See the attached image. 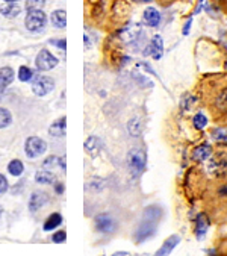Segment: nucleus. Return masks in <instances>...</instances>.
<instances>
[{
	"label": "nucleus",
	"instance_id": "1",
	"mask_svg": "<svg viewBox=\"0 0 227 256\" xmlns=\"http://www.w3.org/2000/svg\"><path fill=\"white\" fill-rule=\"evenodd\" d=\"M127 165H129L132 176L136 177L143 175L147 165V153L143 149H132L127 153Z\"/></svg>",
	"mask_w": 227,
	"mask_h": 256
},
{
	"label": "nucleus",
	"instance_id": "2",
	"mask_svg": "<svg viewBox=\"0 0 227 256\" xmlns=\"http://www.w3.org/2000/svg\"><path fill=\"white\" fill-rule=\"evenodd\" d=\"M47 24V16L42 9H32L27 11L24 19V26L29 32H41Z\"/></svg>",
	"mask_w": 227,
	"mask_h": 256
},
{
	"label": "nucleus",
	"instance_id": "3",
	"mask_svg": "<svg viewBox=\"0 0 227 256\" xmlns=\"http://www.w3.org/2000/svg\"><path fill=\"white\" fill-rule=\"evenodd\" d=\"M208 170L212 176L215 177H224L227 176V153L226 152H217L214 156L209 158Z\"/></svg>",
	"mask_w": 227,
	"mask_h": 256
},
{
	"label": "nucleus",
	"instance_id": "4",
	"mask_svg": "<svg viewBox=\"0 0 227 256\" xmlns=\"http://www.w3.org/2000/svg\"><path fill=\"white\" fill-rule=\"evenodd\" d=\"M47 150V144L44 139H41L39 137H29L24 143V152L27 155V158L35 159L38 156L44 155Z\"/></svg>",
	"mask_w": 227,
	"mask_h": 256
},
{
	"label": "nucleus",
	"instance_id": "5",
	"mask_svg": "<svg viewBox=\"0 0 227 256\" xmlns=\"http://www.w3.org/2000/svg\"><path fill=\"white\" fill-rule=\"evenodd\" d=\"M212 111L217 116H227V83L221 85L212 97Z\"/></svg>",
	"mask_w": 227,
	"mask_h": 256
},
{
	"label": "nucleus",
	"instance_id": "6",
	"mask_svg": "<svg viewBox=\"0 0 227 256\" xmlns=\"http://www.w3.org/2000/svg\"><path fill=\"white\" fill-rule=\"evenodd\" d=\"M53 88H55V80L50 76H42V75L35 76L34 83H32V91L35 96L42 97V96L49 94Z\"/></svg>",
	"mask_w": 227,
	"mask_h": 256
},
{
	"label": "nucleus",
	"instance_id": "7",
	"mask_svg": "<svg viewBox=\"0 0 227 256\" xmlns=\"http://www.w3.org/2000/svg\"><path fill=\"white\" fill-rule=\"evenodd\" d=\"M58 58L53 56L47 49H42L38 55H37V59H35V65L39 72H49V70L55 68L58 65Z\"/></svg>",
	"mask_w": 227,
	"mask_h": 256
},
{
	"label": "nucleus",
	"instance_id": "8",
	"mask_svg": "<svg viewBox=\"0 0 227 256\" xmlns=\"http://www.w3.org/2000/svg\"><path fill=\"white\" fill-rule=\"evenodd\" d=\"M144 56H151L154 61H159L164 55V41H162V37L161 35H154L150 42L146 46L144 52H143Z\"/></svg>",
	"mask_w": 227,
	"mask_h": 256
},
{
	"label": "nucleus",
	"instance_id": "9",
	"mask_svg": "<svg viewBox=\"0 0 227 256\" xmlns=\"http://www.w3.org/2000/svg\"><path fill=\"white\" fill-rule=\"evenodd\" d=\"M154 234H156V223L147 218H143V221L138 226V229L135 231V241L136 243H144L146 239L151 238Z\"/></svg>",
	"mask_w": 227,
	"mask_h": 256
},
{
	"label": "nucleus",
	"instance_id": "10",
	"mask_svg": "<svg viewBox=\"0 0 227 256\" xmlns=\"http://www.w3.org/2000/svg\"><path fill=\"white\" fill-rule=\"evenodd\" d=\"M95 231L100 234H112L117 229V221L114 220L109 214H98L94 218Z\"/></svg>",
	"mask_w": 227,
	"mask_h": 256
},
{
	"label": "nucleus",
	"instance_id": "11",
	"mask_svg": "<svg viewBox=\"0 0 227 256\" xmlns=\"http://www.w3.org/2000/svg\"><path fill=\"white\" fill-rule=\"evenodd\" d=\"M209 226H210V220L206 214H198L197 218H195V229H194V234H195V238L198 241H202L208 231H209Z\"/></svg>",
	"mask_w": 227,
	"mask_h": 256
},
{
	"label": "nucleus",
	"instance_id": "12",
	"mask_svg": "<svg viewBox=\"0 0 227 256\" xmlns=\"http://www.w3.org/2000/svg\"><path fill=\"white\" fill-rule=\"evenodd\" d=\"M212 153H214V149H212V146L208 144V143H203V144L197 146V147L192 150L191 158H192V161H195V162H205V161H208V159L210 158Z\"/></svg>",
	"mask_w": 227,
	"mask_h": 256
},
{
	"label": "nucleus",
	"instance_id": "13",
	"mask_svg": "<svg viewBox=\"0 0 227 256\" xmlns=\"http://www.w3.org/2000/svg\"><path fill=\"white\" fill-rule=\"evenodd\" d=\"M131 12V6L129 3L126 2V0H115L112 5V17L121 21L124 19H127V16H129Z\"/></svg>",
	"mask_w": 227,
	"mask_h": 256
},
{
	"label": "nucleus",
	"instance_id": "14",
	"mask_svg": "<svg viewBox=\"0 0 227 256\" xmlns=\"http://www.w3.org/2000/svg\"><path fill=\"white\" fill-rule=\"evenodd\" d=\"M143 20L147 26L150 27H158L161 24V20H162V16L161 12L156 9L154 6H149L144 9L143 12Z\"/></svg>",
	"mask_w": 227,
	"mask_h": 256
},
{
	"label": "nucleus",
	"instance_id": "15",
	"mask_svg": "<svg viewBox=\"0 0 227 256\" xmlns=\"http://www.w3.org/2000/svg\"><path fill=\"white\" fill-rule=\"evenodd\" d=\"M47 202H49V196L46 193L35 191L31 196V198H29V211L31 212H37V211H39L42 206H44Z\"/></svg>",
	"mask_w": 227,
	"mask_h": 256
},
{
	"label": "nucleus",
	"instance_id": "16",
	"mask_svg": "<svg viewBox=\"0 0 227 256\" xmlns=\"http://www.w3.org/2000/svg\"><path fill=\"white\" fill-rule=\"evenodd\" d=\"M180 235H171V236H168L165 241H164V244L161 246V249L156 252V255L158 256H164V255H170L171 253L180 243Z\"/></svg>",
	"mask_w": 227,
	"mask_h": 256
},
{
	"label": "nucleus",
	"instance_id": "17",
	"mask_svg": "<svg viewBox=\"0 0 227 256\" xmlns=\"http://www.w3.org/2000/svg\"><path fill=\"white\" fill-rule=\"evenodd\" d=\"M102 146H103V143L100 141V138L90 137L87 141H85V152H87L88 155H91V156H97L102 150Z\"/></svg>",
	"mask_w": 227,
	"mask_h": 256
},
{
	"label": "nucleus",
	"instance_id": "18",
	"mask_svg": "<svg viewBox=\"0 0 227 256\" xmlns=\"http://www.w3.org/2000/svg\"><path fill=\"white\" fill-rule=\"evenodd\" d=\"M65 132H67V118L65 117H61L59 120H56L50 127H49V134L52 137H65Z\"/></svg>",
	"mask_w": 227,
	"mask_h": 256
},
{
	"label": "nucleus",
	"instance_id": "19",
	"mask_svg": "<svg viewBox=\"0 0 227 256\" xmlns=\"http://www.w3.org/2000/svg\"><path fill=\"white\" fill-rule=\"evenodd\" d=\"M61 167V170L65 173V156H61V158H58V156H49V158L44 159V162H42V168H47V170H53V168H58Z\"/></svg>",
	"mask_w": 227,
	"mask_h": 256
},
{
	"label": "nucleus",
	"instance_id": "20",
	"mask_svg": "<svg viewBox=\"0 0 227 256\" xmlns=\"http://www.w3.org/2000/svg\"><path fill=\"white\" fill-rule=\"evenodd\" d=\"M50 20H52V24L55 27H59V29H65L67 26V12L64 9H56L52 12L50 16Z\"/></svg>",
	"mask_w": 227,
	"mask_h": 256
},
{
	"label": "nucleus",
	"instance_id": "21",
	"mask_svg": "<svg viewBox=\"0 0 227 256\" xmlns=\"http://www.w3.org/2000/svg\"><path fill=\"white\" fill-rule=\"evenodd\" d=\"M210 138L220 146H227V126L215 127L210 131Z\"/></svg>",
	"mask_w": 227,
	"mask_h": 256
},
{
	"label": "nucleus",
	"instance_id": "22",
	"mask_svg": "<svg viewBox=\"0 0 227 256\" xmlns=\"http://www.w3.org/2000/svg\"><path fill=\"white\" fill-rule=\"evenodd\" d=\"M21 12V8L17 3H6L0 6V14L6 19H16L19 14Z\"/></svg>",
	"mask_w": 227,
	"mask_h": 256
},
{
	"label": "nucleus",
	"instance_id": "23",
	"mask_svg": "<svg viewBox=\"0 0 227 256\" xmlns=\"http://www.w3.org/2000/svg\"><path fill=\"white\" fill-rule=\"evenodd\" d=\"M127 132H129V135L132 137H139L141 134H143V121H141L138 117L135 118H131L129 121H127Z\"/></svg>",
	"mask_w": 227,
	"mask_h": 256
},
{
	"label": "nucleus",
	"instance_id": "24",
	"mask_svg": "<svg viewBox=\"0 0 227 256\" xmlns=\"http://www.w3.org/2000/svg\"><path fill=\"white\" fill-rule=\"evenodd\" d=\"M14 80V70L11 67L0 68V88H6Z\"/></svg>",
	"mask_w": 227,
	"mask_h": 256
},
{
	"label": "nucleus",
	"instance_id": "25",
	"mask_svg": "<svg viewBox=\"0 0 227 256\" xmlns=\"http://www.w3.org/2000/svg\"><path fill=\"white\" fill-rule=\"evenodd\" d=\"M62 224V216L61 214H58V212H55V214H52V216H49V218L46 220V223H44V231L47 232V231H55V229H58V227Z\"/></svg>",
	"mask_w": 227,
	"mask_h": 256
},
{
	"label": "nucleus",
	"instance_id": "26",
	"mask_svg": "<svg viewBox=\"0 0 227 256\" xmlns=\"http://www.w3.org/2000/svg\"><path fill=\"white\" fill-rule=\"evenodd\" d=\"M35 180L38 183H46V185H50V183H55V173L52 172V170H39V172H37L35 175Z\"/></svg>",
	"mask_w": 227,
	"mask_h": 256
},
{
	"label": "nucleus",
	"instance_id": "27",
	"mask_svg": "<svg viewBox=\"0 0 227 256\" xmlns=\"http://www.w3.org/2000/svg\"><path fill=\"white\" fill-rule=\"evenodd\" d=\"M161 217H162V209L159 206H156V205H151L144 211V218H147L150 221L158 223L161 220Z\"/></svg>",
	"mask_w": 227,
	"mask_h": 256
},
{
	"label": "nucleus",
	"instance_id": "28",
	"mask_svg": "<svg viewBox=\"0 0 227 256\" xmlns=\"http://www.w3.org/2000/svg\"><path fill=\"white\" fill-rule=\"evenodd\" d=\"M8 172L12 176H21L23 172H24V165L20 159H14L8 164Z\"/></svg>",
	"mask_w": 227,
	"mask_h": 256
},
{
	"label": "nucleus",
	"instance_id": "29",
	"mask_svg": "<svg viewBox=\"0 0 227 256\" xmlns=\"http://www.w3.org/2000/svg\"><path fill=\"white\" fill-rule=\"evenodd\" d=\"M192 126L195 127L197 131H203L205 127L208 126V117L205 116L203 112H197L195 116L192 117Z\"/></svg>",
	"mask_w": 227,
	"mask_h": 256
},
{
	"label": "nucleus",
	"instance_id": "30",
	"mask_svg": "<svg viewBox=\"0 0 227 256\" xmlns=\"http://www.w3.org/2000/svg\"><path fill=\"white\" fill-rule=\"evenodd\" d=\"M12 121V116L11 112L5 108H0V129H3V127H8Z\"/></svg>",
	"mask_w": 227,
	"mask_h": 256
},
{
	"label": "nucleus",
	"instance_id": "31",
	"mask_svg": "<svg viewBox=\"0 0 227 256\" xmlns=\"http://www.w3.org/2000/svg\"><path fill=\"white\" fill-rule=\"evenodd\" d=\"M32 78H34V72H32L29 67H26V65L20 67V70H19V79L21 82H29Z\"/></svg>",
	"mask_w": 227,
	"mask_h": 256
},
{
	"label": "nucleus",
	"instance_id": "32",
	"mask_svg": "<svg viewBox=\"0 0 227 256\" xmlns=\"http://www.w3.org/2000/svg\"><path fill=\"white\" fill-rule=\"evenodd\" d=\"M47 0H26V11H32V9H42L46 6Z\"/></svg>",
	"mask_w": 227,
	"mask_h": 256
},
{
	"label": "nucleus",
	"instance_id": "33",
	"mask_svg": "<svg viewBox=\"0 0 227 256\" xmlns=\"http://www.w3.org/2000/svg\"><path fill=\"white\" fill-rule=\"evenodd\" d=\"M195 103V98L192 97V96H189V94H185L182 97V102H180V105H182V108L185 109V111H188V109H191V106Z\"/></svg>",
	"mask_w": 227,
	"mask_h": 256
},
{
	"label": "nucleus",
	"instance_id": "34",
	"mask_svg": "<svg viewBox=\"0 0 227 256\" xmlns=\"http://www.w3.org/2000/svg\"><path fill=\"white\" fill-rule=\"evenodd\" d=\"M65 239H67L65 231H58V232H55L52 235V241H53V243H65Z\"/></svg>",
	"mask_w": 227,
	"mask_h": 256
},
{
	"label": "nucleus",
	"instance_id": "35",
	"mask_svg": "<svg viewBox=\"0 0 227 256\" xmlns=\"http://www.w3.org/2000/svg\"><path fill=\"white\" fill-rule=\"evenodd\" d=\"M217 197L224 202H227V183H221L217 188Z\"/></svg>",
	"mask_w": 227,
	"mask_h": 256
},
{
	"label": "nucleus",
	"instance_id": "36",
	"mask_svg": "<svg viewBox=\"0 0 227 256\" xmlns=\"http://www.w3.org/2000/svg\"><path fill=\"white\" fill-rule=\"evenodd\" d=\"M50 44L59 47L61 50H67V39L61 38V39H50Z\"/></svg>",
	"mask_w": 227,
	"mask_h": 256
},
{
	"label": "nucleus",
	"instance_id": "37",
	"mask_svg": "<svg viewBox=\"0 0 227 256\" xmlns=\"http://www.w3.org/2000/svg\"><path fill=\"white\" fill-rule=\"evenodd\" d=\"M133 78L139 82V83H146V87H153V82H150V80H147L144 76H139L136 72H133Z\"/></svg>",
	"mask_w": 227,
	"mask_h": 256
},
{
	"label": "nucleus",
	"instance_id": "38",
	"mask_svg": "<svg viewBox=\"0 0 227 256\" xmlns=\"http://www.w3.org/2000/svg\"><path fill=\"white\" fill-rule=\"evenodd\" d=\"M8 191V180L3 175H0V194Z\"/></svg>",
	"mask_w": 227,
	"mask_h": 256
},
{
	"label": "nucleus",
	"instance_id": "39",
	"mask_svg": "<svg viewBox=\"0 0 227 256\" xmlns=\"http://www.w3.org/2000/svg\"><path fill=\"white\" fill-rule=\"evenodd\" d=\"M55 191H56V194H64V191H65V185H64V182H55Z\"/></svg>",
	"mask_w": 227,
	"mask_h": 256
},
{
	"label": "nucleus",
	"instance_id": "40",
	"mask_svg": "<svg viewBox=\"0 0 227 256\" xmlns=\"http://www.w3.org/2000/svg\"><path fill=\"white\" fill-rule=\"evenodd\" d=\"M138 67H139V68H144L147 73H150V75H154V76H156V72H154V70H153V68H151L149 64H146V62H138Z\"/></svg>",
	"mask_w": 227,
	"mask_h": 256
},
{
	"label": "nucleus",
	"instance_id": "41",
	"mask_svg": "<svg viewBox=\"0 0 227 256\" xmlns=\"http://www.w3.org/2000/svg\"><path fill=\"white\" fill-rule=\"evenodd\" d=\"M191 24H192V19H189L187 23H185V27H183V35H188L189 34V29H191Z\"/></svg>",
	"mask_w": 227,
	"mask_h": 256
},
{
	"label": "nucleus",
	"instance_id": "42",
	"mask_svg": "<svg viewBox=\"0 0 227 256\" xmlns=\"http://www.w3.org/2000/svg\"><path fill=\"white\" fill-rule=\"evenodd\" d=\"M203 2H205V0H200V3H198V8H197L195 12H200V9H202V6H203Z\"/></svg>",
	"mask_w": 227,
	"mask_h": 256
},
{
	"label": "nucleus",
	"instance_id": "43",
	"mask_svg": "<svg viewBox=\"0 0 227 256\" xmlns=\"http://www.w3.org/2000/svg\"><path fill=\"white\" fill-rule=\"evenodd\" d=\"M3 2H6V3H17L19 0H3Z\"/></svg>",
	"mask_w": 227,
	"mask_h": 256
},
{
	"label": "nucleus",
	"instance_id": "44",
	"mask_svg": "<svg viewBox=\"0 0 227 256\" xmlns=\"http://www.w3.org/2000/svg\"><path fill=\"white\" fill-rule=\"evenodd\" d=\"M138 2H146V3H149V2H151V0H138Z\"/></svg>",
	"mask_w": 227,
	"mask_h": 256
},
{
	"label": "nucleus",
	"instance_id": "45",
	"mask_svg": "<svg viewBox=\"0 0 227 256\" xmlns=\"http://www.w3.org/2000/svg\"><path fill=\"white\" fill-rule=\"evenodd\" d=\"M221 2H223V3H226V5H227V0H221Z\"/></svg>",
	"mask_w": 227,
	"mask_h": 256
}]
</instances>
